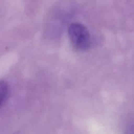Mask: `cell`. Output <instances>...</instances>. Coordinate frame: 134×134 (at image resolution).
I'll return each mask as SVG.
<instances>
[{"instance_id":"7a4b0ae2","label":"cell","mask_w":134,"mask_h":134,"mask_svg":"<svg viewBox=\"0 0 134 134\" xmlns=\"http://www.w3.org/2000/svg\"><path fill=\"white\" fill-rule=\"evenodd\" d=\"M8 93V85L7 83L0 80V106L5 100Z\"/></svg>"},{"instance_id":"6da1fadb","label":"cell","mask_w":134,"mask_h":134,"mask_svg":"<svg viewBox=\"0 0 134 134\" xmlns=\"http://www.w3.org/2000/svg\"><path fill=\"white\" fill-rule=\"evenodd\" d=\"M68 35L72 45L76 50L84 51L90 47V34L83 25L78 23L71 24L68 29Z\"/></svg>"}]
</instances>
